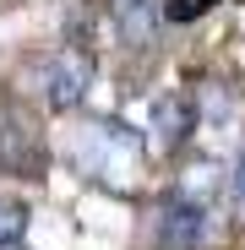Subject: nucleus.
Here are the masks:
<instances>
[{
	"label": "nucleus",
	"mask_w": 245,
	"mask_h": 250,
	"mask_svg": "<svg viewBox=\"0 0 245 250\" xmlns=\"http://www.w3.org/2000/svg\"><path fill=\"white\" fill-rule=\"evenodd\" d=\"M207 239V207L185 190H163L153 207V250H201Z\"/></svg>",
	"instance_id": "obj_4"
},
{
	"label": "nucleus",
	"mask_w": 245,
	"mask_h": 250,
	"mask_svg": "<svg viewBox=\"0 0 245 250\" xmlns=\"http://www.w3.org/2000/svg\"><path fill=\"white\" fill-rule=\"evenodd\" d=\"M229 190H234V207H240V218H245V147L234 158V174H229Z\"/></svg>",
	"instance_id": "obj_9"
},
{
	"label": "nucleus",
	"mask_w": 245,
	"mask_h": 250,
	"mask_svg": "<svg viewBox=\"0 0 245 250\" xmlns=\"http://www.w3.org/2000/svg\"><path fill=\"white\" fill-rule=\"evenodd\" d=\"M93 76H98V65L82 44H60V49H44V55L27 60V87L49 114L82 109V98L93 93Z\"/></svg>",
	"instance_id": "obj_2"
},
{
	"label": "nucleus",
	"mask_w": 245,
	"mask_h": 250,
	"mask_svg": "<svg viewBox=\"0 0 245 250\" xmlns=\"http://www.w3.org/2000/svg\"><path fill=\"white\" fill-rule=\"evenodd\" d=\"M104 11L126 49H147L158 33V17H163V0H104Z\"/></svg>",
	"instance_id": "obj_6"
},
{
	"label": "nucleus",
	"mask_w": 245,
	"mask_h": 250,
	"mask_svg": "<svg viewBox=\"0 0 245 250\" xmlns=\"http://www.w3.org/2000/svg\"><path fill=\"white\" fill-rule=\"evenodd\" d=\"M0 250H27V245H22V239H17V245H0Z\"/></svg>",
	"instance_id": "obj_10"
},
{
	"label": "nucleus",
	"mask_w": 245,
	"mask_h": 250,
	"mask_svg": "<svg viewBox=\"0 0 245 250\" xmlns=\"http://www.w3.org/2000/svg\"><path fill=\"white\" fill-rule=\"evenodd\" d=\"M66 158L88 185L126 196V190H136V180L147 169V136L136 125H126L120 114H93V120H82L71 131Z\"/></svg>",
	"instance_id": "obj_1"
},
{
	"label": "nucleus",
	"mask_w": 245,
	"mask_h": 250,
	"mask_svg": "<svg viewBox=\"0 0 245 250\" xmlns=\"http://www.w3.org/2000/svg\"><path fill=\"white\" fill-rule=\"evenodd\" d=\"M218 6V0H163V22H196V17H207Z\"/></svg>",
	"instance_id": "obj_8"
},
{
	"label": "nucleus",
	"mask_w": 245,
	"mask_h": 250,
	"mask_svg": "<svg viewBox=\"0 0 245 250\" xmlns=\"http://www.w3.org/2000/svg\"><path fill=\"white\" fill-rule=\"evenodd\" d=\"M22 229H27V207L17 196H0V245H17Z\"/></svg>",
	"instance_id": "obj_7"
},
{
	"label": "nucleus",
	"mask_w": 245,
	"mask_h": 250,
	"mask_svg": "<svg viewBox=\"0 0 245 250\" xmlns=\"http://www.w3.org/2000/svg\"><path fill=\"white\" fill-rule=\"evenodd\" d=\"M196 131V98L191 93H158L153 98V114H147V142H153V152H180L185 147V136Z\"/></svg>",
	"instance_id": "obj_5"
},
{
	"label": "nucleus",
	"mask_w": 245,
	"mask_h": 250,
	"mask_svg": "<svg viewBox=\"0 0 245 250\" xmlns=\"http://www.w3.org/2000/svg\"><path fill=\"white\" fill-rule=\"evenodd\" d=\"M0 169L17 174V180H44L49 174V142L17 98H0Z\"/></svg>",
	"instance_id": "obj_3"
}]
</instances>
